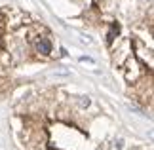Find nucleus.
Here are the masks:
<instances>
[{
  "label": "nucleus",
  "instance_id": "f257e3e1",
  "mask_svg": "<svg viewBox=\"0 0 154 150\" xmlns=\"http://www.w3.org/2000/svg\"><path fill=\"white\" fill-rule=\"evenodd\" d=\"M34 47H36V51H40L42 55H50L51 53V42L48 38H38Z\"/></svg>",
  "mask_w": 154,
  "mask_h": 150
}]
</instances>
